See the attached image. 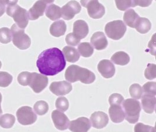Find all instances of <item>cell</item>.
<instances>
[{"label":"cell","mask_w":156,"mask_h":132,"mask_svg":"<svg viewBox=\"0 0 156 132\" xmlns=\"http://www.w3.org/2000/svg\"><path fill=\"white\" fill-rule=\"evenodd\" d=\"M41 1H42L43 2H44L46 4H50L55 1V0H41Z\"/></svg>","instance_id":"45"},{"label":"cell","mask_w":156,"mask_h":132,"mask_svg":"<svg viewBox=\"0 0 156 132\" xmlns=\"http://www.w3.org/2000/svg\"><path fill=\"white\" fill-rule=\"evenodd\" d=\"M56 107L58 110L61 111H67L69 107V102L67 99L65 97H60L56 100Z\"/></svg>","instance_id":"33"},{"label":"cell","mask_w":156,"mask_h":132,"mask_svg":"<svg viewBox=\"0 0 156 132\" xmlns=\"http://www.w3.org/2000/svg\"><path fill=\"white\" fill-rule=\"evenodd\" d=\"M49 89L56 96H64L71 92L73 87L71 84L63 81L52 82L50 85Z\"/></svg>","instance_id":"13"},{"label":"cell","mask_w":156,"mask_h":132,"mask_svg":"<svg viewBox=\"0 0 156 132\" xmlns=\"http://www.w3.org/2000/svg\"><path fill=\"white\" fill-rule=\"evenodd\" d=\"M144 77L148 80H153L156 77V65L149 63L144 71Z\"/></svg>","instance_id":"34"},{"label":"cell","mask_w":156,"mask_h":132,"mask_svg":"<svg viewBox=\"0 0 156 132\" xmlns=\"http://www.w3.org/2000/svg\"><path fill=\"white\" fill-rule=\"evenodd\" d=\"M129 93L131 97L135 99H141L143 95L142 87L138 84L132 85L129 88Z\"/></svg>","instance_id":"30"},{"label":"cell","mask_w":156,"mask_h":132,"mask_svg":"<svg viewBox=\"0 0 156 132\" xmlns=\"http://www.w3.org/2000/svg\"><path fill=\"white\" fill-rule=\"evenodd\" d=\"M132 7L140 6L141 7H147L150 6L153 0H132Z\"/></svg>","instance_id":"41"},{"label":"cell","mask_w":156,"mask_h":132,"mask_svg":"<svg viewBox=\"0 0 156 132\" xmlns=\"http://www.w3.org/2000/svg\"><path fill=\"white\" fill-rule=\"evenodd\" d=\"M48 82L49 80L46 76L33 72L30 74L28 86L35 93H39L47 87Z\"/></svg>","instance_id":"9"},{"label":"cell","mask_w":156,"mask_h":132,"mask_svg":"<svg viewBox=\"0 0 156 132\" xmlns=\"http://www.w3.org/2000/svg\"><path fill=\"white\" fill-rule=\"evenodd\" d=\"M46 15L51 21H56L62 17L61 8L55 4L49 5L46 9Z\"/></svg>","instance_id":"26"},{"label":"cell","mask_w":156,"mask_h":132,"mask_svg":"<svg viewBox=\"0 0 156 132\" xmlns=\"http://www.w3.org/2000/svg\"><path fill=\"white\" fill-rule=\"evenodd\" d=\"M15 122V118L11 114H5L0 116V126L2 128H11Z\"/></svg>","instance_id":"27"},{"label":"cell","mask_w":156,"mask_h":132,"mask_svg":"<svg viewBox=\"0 0 156 132\" xmlns=\"http://www.w3.org/2000/svg\"><path fill=\"white\" fill-rule=\"evenodd\" d=\"M78 52L84 58H89L94 53V48L89 42H82L78 47Z\"/></svg>","instance_id":"28"},{"label":"cell","mask_w":156,"mask_h":132,"mask_svg":"<svg viewBox=\"0 0 156 132\" xmlns=\"http://www.w3.org/2000/svg\"><path fill=\"white\" fill-rule=\"evenodd\" d=\"M62 52L66 61L69 62H76L80 59V54L78 51L74 47L69 46L64 47Z\"/></svg>","instance_id":"22"},{"label":"cell","mask_w":156,"mask_h":132,"mask_svg":"<svg viewBox=\"0 0 156 132\" xmlns=\"http://www.w3.org/2000/svg\"><path fill=\"white\" fill-rule=\"evenodd\" d=\"M6 13L8 16L13 18L18 27L22 29L27 27L29 22L28 14L25 9L16 4L12 6H8Z\"/></svg>","instance_id":"4"},{"label":"cell","mask_w":156,"mask_h":132,"mask_svg":"<svg viewBox=\"0 0 156 132\" xmlns=\"http://www.w3.org/2000/svg\"><path fill=\"white\" fill-rule=\"evenodd\" d=\"M97 69L100 74L106 79L112 77L115 74V67L112 62L108 59L101 61L98 64Z\"/></svg>","instance_id":"14"},{"label":"cell","mask_w":156,"mask_h":132,"mask_svg":"<svg viewBox=\"0 0 156 132\" xmlns=\"http://www.w3.org/2000/svg\"><path fill=\"white\" fill-rule=\"evenodd\" d=\"M62 17L67 21L72 20L76 14H79L81 7L77 1H70L61 8Z\"/></svg>","instance_id":"10"},{"label":"cell","mask_w":156,"mask_h":132,"mask_svg":"<svg viewBox=\"0 0 156 132\" xmlns=\"http://www.w3.org/2000/svg\"><path fill=\"white\" fill-rule=\"evenodd\" d=\"M11 32L13 44L16 47L21 50H25L30 47L31 40L28 35L25 33L24 29L20 28L15 24L11 27Z\"/></svg>","instance_id":"5"},{"label":"cell","mask_w":156,"mask_h":132,"mask_svg":"<svg viewBox=\"0 0 156 132\" xmlns=\"http://www.w3.org/2000/svg\"><path fill=\"white\" fill-rule=\"evenodd\" d=\"M1 66H2V63L0 61V69L1 68Z\"/></svg>","instance_id":"47"},{"label":"cell","mask_w":156,"mask_h":132,"mask_svg":"<svg viewBox=\"0 0 156 132\" xmlns=\"http://www.w3.org/2000/svg\"><path fill=\"white\" fill-rule=\"evenodd\" d=\"M122 105L126 121L131 124L137 122L142 109L140 102L135 99H128L123 100Z\"/></svg>","instance_id":"3"},{"label":"cell","mask_w":156,"mask_h":132,"mask_svg":"<svg viewBox=\"0 0 156 132\" xmlns=\"http://www.w3.org/2000/svg\"><path fill=\"white\" fill-rule=\"evenodd\" d=\"M142 99V106L143 109L148 114H152L156 108V98L155 96L144 94L143 95Z\"/></svg>","instance_id":"20"},{"label":"cell","mask_w":156,"mask_h":132,"mask_svg":"<svg viewBox=\"0 0 156 132\" xmlns=\"http://www.w3.org/2000/svg\"><path fill=\"white\" fill-rule=\"evenodd\" d=\"M108 111L110 118L114 123H119L124 120L125 113L121 104L111 105Z\"/></svg>","instance_id":"19"},{"label":"cell","mask_w":156,"mask_h":132,"mask_svg":"<svg viewBox=\"0 0 156 132\" xmlns=\"http://www.w3.org/2000/svg\"><path fill=\"white\" fill-rule=\"evenodd\" d=\"M65 78L67 81L74 83L80 81L83 84H92L95 80V74L88 69L80 67L78 65L69 66L65 72Z\"/></svg>","instance_id":"2"},{"label":"cell","mask_w":156,"mask_h":132,"mask_svg":"<svg viewBox=\"0 0 156 132\" xmlns=\"http://www.w3.org/2000/svg\"><path fill=\"white\" fill-rule=\"evenodd\" d=\"M1 101H2V95H1V93H0V115L2 113V111L1 109Z\"/></svg>","instance_id":"46"},{"label":"cell","mask_w":156,"mask_h":132,"mask_svg":"<svg viewBox=\"0 0 156 132\" xmlns=\"http://www.w3.org/2000/svg\"><path fill=\"white\" fill-rule=\"evenodd\" d=\"M80 40L84 39L89 33V28L87 22L84 20H77L73 24V32Z\"/></svg>","instance_id":"18"},{"label":"cell","mask_w":156,"mask_h":132,"mask_svg":"<svg viewBox=\"0 0 156 132\" xmlns=\"http://www.w3.org/2000/svg\"><path fill=\"white\" fill-rule=\"evenodd\" d=\"M124 100L123 97L119 93H113L109 97V103L110 105L112 104H121Z\"/></svg>","instance_id":"38"},{"label":"cell","mask_w":156,"mask_h":132,"mask_svg":"<svg viewBox=\"0 0 156 132\" xmlns=\"http://www.w3.org/2000/svg\"><path fill=\"white\" fill-rule=\"evenodd\" d=\"M66 65L63 52L57 48L43 51L39 55L36 66L45 76H55L64 70Z\"/></svg>","instance_id":"1"},{"label":"cell","mask_w":156,"mask_h":132,"mask_svg":"<svg viewBox=\"0 0 156 132\" xmlns=\"http://www.w3.org/2000/svg\"><path fill=\"white\" fill-rule=\"evenodd\" d=\"M46 8V4L41 0L36 1L28 12L29 20L35 21L43 15Z\"/></svg>","instance_id":"16"},{"label":"cell","mask_w":156,"mask_h":132,"mask_svg":"<svg viewBox=\"0 0 156 132\" xmlns=\"http://www.w3.org/2000/svg\"><path fill=\"white\" fill-rule=\"evenodd\" d=\"M6 4H7L8 6H15L16 4V3L18 2V0H5Z\"/></svg>","instance_id":"44"},{"label":"cell","mask_w":156,"mask_h":132,"mask_svg":"<svg viewBox=\"0 0 156 132\" xmlns=\"http://www.w3.org/2000/svg\"><path fill=\"white\" fill-rule=\"evenodd\" d=\"M81 40L77 38L73 33H70L66 37V42L71 46H76L80 42Z\"/></svg>","instance_id":"39"},{"label":"cell","mask_w":156,"mask_h":132,"mask_svg":"<svg viewBox=\"0 0 156 132\" xmlns=\"http://www.w3.org/2000/svg\"><path fill=\"white\" fill-rule=\"evenodd\" d=\"M140 18L139 15L133 9H129L124 14L123 21L130 28H135L137 20Z\"/></svg>","instance_id":"23"},{"label":"cell","mask_w":156,"mask_h":132,"mask_svg":"<svg viewBox=\"0 0 156 132\" xmlns=\"http://www.w3.org/2000/svg\"><path fill=\"white\" fill-rule=\"evenodd\" d=\"M126 27L122 20H115L107 23L105 32L108 37L113 40L121 39L126 31Z\"/></svg>","instance_id":"6"},{"label":"cell","mask_w":156,"mask_h":132,"mask_svg":"<svg viewBox=\"0 0 156 132\" xmlns=\"http://www.w3.org/2000/svg\"><path fill=\"white\" fill-rule=\"evenodd\" d=\"M91 43L94 48L98 51L105 49L108 45L107 38L102 32H95L91 38Z\"/></svg>","instance_id":"17"},{"label":"cell","mask_w":156,"mask_h":132,"mask_svg":"<svg viewBox=\"0 0 156 132\" xmlns=\"http://www.w3.org/2000/svg\"><path fill=\"white\" fill-rule=\"evenodd\" d=\"M151 28V24L149 19L146 18H139L136 22L135 28L136 31L142 34H145L147 33Z\"/></svg>","instance_id":"25"},{"label":"cell","mask_w":156,"mask_h":132,"mask_svg":"<svg viewBox=\"0 0 156 132\" xmlns=\"http://www.w3.org/2000/svg\"><path fill=\"white\" fill-rule=\"evenodd\" d=\"M91 127L90 120L85 117H80L70 122L69 129L71 132H88Z\"/></svg>","instance_id":"12"},{"label":"cell","mask_w":156,"mask_h":132,"mask_svg":"<svg viewBox=\"0 0 156 132\" xmlns=\"http://www.w3.org/2000/svg\"><path fill=\"white\" fill-rule=\"evenodd\" d=\"M143 91L146 94H149L153 96L156 95V82H148L143 86Z\"/></svg>","instance_id":"35"},{"label":"cell","mask_w":156,"mask_h":132,"mask_svg":"<svg viewBox=\"0 0 156 132\" xmlns=\"http://www.w3.org/2000/svg\"><path fill=\"white\" fill-rule=\"evenodd\" d=\"M6 2L5 0H0V17L5 13Z\"/></svg>","instance_id":"43"},{"label":"cell","mask_w":156,"mask_h":132,"mask_svg":"<svg viewBox=\"0 0 156 132\" xmlns=\"http://www.w3.org/2000/svg\"><path fill=\"white\" fill-rule=\"evenodd\" d=\"M135 132H156V128L143 123H137L135 126Z\"/></svg>","instance_id":"40"},{"label":"cell","mask_w":156,"mask_h":132,"mask_svg":"<svg viewBox=\"0 0 156 132\" xmlns=\"http://www.w3.org/2000/svg\"><path fill=\"white\" fill-rule=\"evenodd\" d=\"M12 36L11 30L7 27L0 28V42L7 44L11 41Z\"/></svg>","instance_id":"31"},{"label":"cell","mask_w":156,"mask_h":132,"mask_svg":"<svg viewBox=\"0 0 156 132\" xmlns=\"http://www.w3.org/2000/svg\"><path fill=\"white\" fill-rule=\"evenodd\" d=\"M83 7L87 9L88 15L93 19H100L105 13V8L98 0H80Z\"/></svg>","instance_id":"7"},{"label":"cell","mask_w":156,"mask_h":132,"mask_svg":"<svg viewBox=\"0 0 156 132\" xmlns=\"http://www.w3.org/2000/svg\"><path fill=\"white\" fill-rule=\"evenodd\" d=\"M18 122L22 125L34 124L37 120V116L33 109L27 106L20 107L16 113Z\"/></svg>","instance_id":"8"},{"label":"cell","mask_w":156,"mask_h":132,"mask_svg":"<svg viewBox=\"0 0 156 132\" xmlns=\"http://www.w3.org/2000/svg\"><path fill=\"white\" fill-rule=\"evenodd\" d=\"M91 123L94 128L101 129L107 126L109 122V118L107 114L103 111H95L91 117Z\"/></svg>","instance_id":"15"},{"label":"cell","mask_w":156,"mask_h":132,"mask_svg":"<svg viewBox=\"0 0 156 132\" xmlns=\"http://www.w3.org/2000/svg\"><path fill=\"white\" fill-rule=\"evenodd\" d=\"M67 29V26L65 22L59 20L53 22L50 27V34L55 37H60L64 35Z\"/></svg>","instance_id":"21"},{"label":"cell","mask_w":156,"mask_h":132,"mask_svg":"<svg viewBox=\"0 0 156 132\" xmlns=\"http://www.w3.org/2000/svg\"><path fill=\"white\" fill-rule=\"evenodd\" d=\"M30 74L31 73L29 72H22L21 74H20L17 77L18 83L22 86H28Z\"/></svg>","instance_id":"37"},{"label":"cell","mask_w":156,"mask_h":132,"mask_svg":"<svg viewBox=\"0 0 156 132\" xmlns=\"http://www.w3.org/2000/svg\"><path fill=\"white\" fill-rule=\"evenodd\" d=\"M111 61L116 65L125 66L130 62V56L123 51H119L112 56Z\"/></svg>","instance_id":"24"},{"label":"cell","mask_w":156,"mask_h":132,"mask_svg":"<svg viewBox=\"0 0 156 132\" xmlns=\"http://www.w3.org/2000/svg\"><path fill=\"white\" fill-rule=\"evenodd\" d=\"M155 36L154 34L151 41L149 42V48L150 49V53L151 55H156V41H155Z\"/></svg>","instance_id":"42"},{"label":"cell","mask_w":156,"mask_h":132,"mask_svg":"<svg viewBox=\"0 0 156 132\" xmlns=\"http://www.w3.org/2000/svg\"><path fill=\"white\" fill-rule=\"evenodd\" d=\"M34 109L37 115L42 116L48 113L49 111V105L44 100H39L36 102L34 104Z\"/></svg>","instance_id":"29"},{"label":"cell","mask_w":156,"mask_h":132,"mask_svg":"<svg viewBox=\"0 0 156 132\" xmlns=\"http://www.w3.org/2000/svg\"><path fill=\"white\" fill-rule=\"evenodd\" d=\"M12 76L6 72H0V86L5 88L11 84Z\"/></svg>","instance_id":"32"},{"label":"cell","mask_w":156,"mask_h":132,"mask_svg":"<svg viewBox=\"0 0 156 132\" xmlns=\"http://www.w3.org/2000/svg\"><path fill=\"white\" fill-rule=\"evenodd\" d=\"M117 8L120 11H126L132 7V0H115Z\"/></svg>","instance_id":"36"},{"label":"cell","mask_w":156,"mask_h":132,"mask_svg":"<svg viewBox=\"0 0 156 132\" xmlns=\"http://www.w3.org/2000/svg\"><path fill=\"white\" fill-rule=\"evenodd\" d=\"M51 119L56 128L60 130H65L69 128V119L63 111L55 110L51 113Z\"/></svg>","instance_id":"11"}]
</instances>
